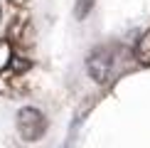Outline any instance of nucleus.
Wrapping results in <instances>:
<instances>
[{
  "mask_svg": "<svg viewBox=\"0 0 150 148\" xmlns=\"http://www.w3.org/2000/svg\"><path fill=\"white\" fill-rule=\"evenodd\" d=\"M17 133L22 136V141H40L42 136H45L47 131V121H45V116H42V111L40 109H35V106H25L17 111Z\"/></svg>",
  "mask_w": 150,
  "mask_h": 148,
  "instance_id": "nucleus-1",
  "label": "nucleus"
},
{
  "mask_svg": "<svg viewBox=\"0 0 150 148\" xmlns=\"http://www.w3.org/2000/svg\"><path fill=\"white\" fill-rule=\"evenodd\" d=\"M113 64H116V54L111 52V49H96V52H91L89 62H86V69H89L91 79L98 84H106L111 79V74H113Z\"/></svg>",
  "mask_w": 150,
  "mask_h": 148,
  "instance_id": "nucleus-2",
  "label": "nucleus"
},
{
  "mask_svg": "<svg viewBox=\"0 0 150 148\" xmlns=\"http://www.w3.org/2000/svg\"><path fill=\"white\" fill-rule=\"evenodd\" d=\"M135 59L140 62L143 67H150V30L140 35L138 45H135Z\"/></svg>",
  "mask_w": 150,
  "mask_h": 148,
  "instance_id": "nucleus-3",
  "label": "nucleus"
},
{
  "mask_svg": "<svg viewBox=\"0 0 150 148\" xmlns=\"http://www.w3.org/2000/svg\"><path fill=\"white\" fill-rule=\"evenodd\" d=\"M10 62H12V42L0 40V74L10 67Z\"/></svg>",
  "mask_w": 150,
  "mask_h": 148,
  "instance_id": "nucleus-4",
  "label": "nucleus"
},
{
  "mask_svg": "<svg viewBox=\"0 0 150 148\" xmlns=\"http://www.w3.org/2000/svg\"><path fill=\"white\" fill-rule=\"evenodd\" d=\"M93 3H96V0H76V3H74V17H76V20H84V17L93 10Z\"/></svg>",
  "mask_w": 150,
  "mask_h": 148,
  "instance_id": "nucleus-5",
  "label": "nucleus"
},
{
  "mask_svg": "<svg viewBox=\"0 0 150 148\" xmlns=\"http://www.w3.org/2000/svg\"><path fill=\"white\" fill-rule=\"evenodd\" d=\"M10 3H12V5H17V8H20V5H25V3H27V0H10Z\"/></svg>",
  "mask_w": 150,
  "mask_h": 148,
  "instance_id": "nucleus-6",
  "label": "nucleus"
}]
</instances>
